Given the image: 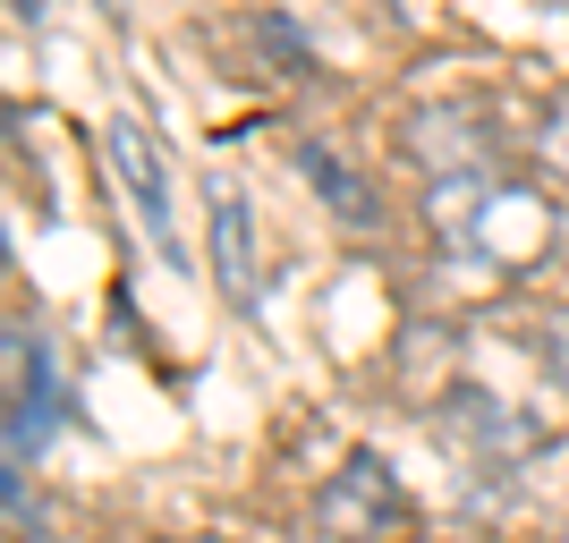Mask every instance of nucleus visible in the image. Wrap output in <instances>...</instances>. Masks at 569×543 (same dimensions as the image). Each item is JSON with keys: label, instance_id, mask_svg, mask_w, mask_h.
<instances>
[{"label": "nucleus", "instance_id": "nucleus-1", "mask_svg": "<svg viewBox=\"0 0 569 543\" xmlns=\"http://www.w3.org/2000/svg\"><path fill=\"white\" fill-rule=\"evenodd\" d=\"M102 144H111V170H119V188H128V204H137V221L153 230V247H179V221H170V153H162V137H153L137 111H111Z\"/></svg>", "mask_w": 569, "mask_h": 543}, {"label": "nucleus", "instance_id": "nucleus-2", "mask_svg": "<svg viewBox=\"0 0 569 543\" xmlns=\"http://www.w3.org/2000/svg\"><path fill=\"white\" fill-rule=\"evenodd\" d=\"M43 425H51V349L43 331H9V493L26 484V459L43 450Z\"/></svg>", "mask_w": 569, "mask_h": 543}, {"label": "nucleus", "instance_id": "nucleus-3", "mask_svg": "<svg viewBox=\"0 0 569 543\" xmlns=\"http://www.w3.org/2000/svg\"><path fill=\"white\" fill-rule=\"evenodd\" d=\"M204 221H213V281L230 306H256V213H247V195L230 179L204 188Z\"/></svg>", "mask_w": 569, "mask_h": 543}, {"label": "nucleus", "instance_id": "nucleus-4", "mask_svg": "<svg viewBox=\"0 0 569 543\" xmlns=\"http://www.w3.org/2000/svg\"><path fill=\"white\" fill-rule=\"evenodd\" d=\"M400 519V484H391V467L382 459H349L340 467V484L323 493V526H332L340 543H375V526Z\"/></svg>", "mask_w": 569, "mask_h": 543}, {"label": "nucleus", "instance_id": "nucleus-5", "mask_svg": "<svg viewBox=\"0 0 569 543\" xmlns=\"http://www.w3.org/2000/svg\"><path fill=\"white\" fill-rule=\"evenodd\" d=\"M307 170H315V179H323V188H332L340 221H366V213H375V204H366V188H357V179H349V170L332 162V153H323V144H307Z\"/></svg>", "mask_w": 569, "mask_h": 543}, {"label": "nucleus", "instance_id": "nucleus-6", "mask_svg": "<svg viewBox=\"0 0 569 543\" xmlns=\"http://www.w3.org/2000/svg\"><path fill=\"white\" fill-rule=\"evenodd\" d=\"M552 374L569 382V314H552Z\"/></svg>", "mask_w": 569, "mask_h": 543}, {"label": "nucleus", "instance_id": "nucleus-7", "mask_svg": "<svg viewBox=\"0 0 569 543\" xmlns=\"http://www.w3.org/2000/svg\"><path fill=\"white\" fill-rule=\"evenodd\" d=\"M552 9H561V18H569V0H552Z\"/></svg>", "mask_w": 569, "mask_h": 543}]
</instances>
